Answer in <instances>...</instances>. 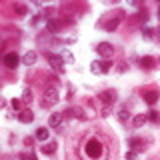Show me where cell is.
Here are the masks:
<instances>
[{
  "instance_id": "1",
  "label": "cell",
  "mask_w": 160,
  "mask_h": 160,
  "mask_svg": "<svg viewBox=\"0 0 160 160\" xmlns=\"http://www.w3.org/2000/svg\"><path fill=\"white\" fill-rule=\"evenodd\" d=\"M58 100H60V96H58V90L54 86H48L46 90H44V100H42L44 108H46V106H54Z\"/></svg>"
},
{
  "instance_id": "2",
  "label": "cell",
  "mask_w": 160,
  "mask_h": 160,
  "mask_svg": "<svg viewBox=\"0 0 160 160\" xmlns=\"http://www.w3.org/2000/svg\"><path fill=\"white\" fill-rule=\"evenodd\" d=\"M86 154L90 158H98L100 154H102V146H100V142L98 140H88V144H86Z\"/></svg>"
},
{
  "instance_id": "3",
  "label": "cell",
  "mask_w": 160,
  "mask_h": 160,
  "mask_svg": "<svg viewBox=\"0 0 160 160\" xmlns=\"http://www.w3.org/2000/svg\"><path fill=\"white\" fill-rule=\"evenodd\" d=\"M4 66H6L8 70H16L20 66V58L16 52H8L6 56H4Z\"/></svg>"
},
{
  "instance_id": "4",
  "label": "cell",
  "mask_w": 160,
  "mask_h": 160,
  "mask_svg": "<svg viewBox=\"0 0 160 160\" xmlns=\"http://www.w3.org/2000/svg\"><path fill=\"white\" fill-rule=\"evenodd\" d=\"M108 70H110V62H108V60H96V62L90 64V72H94V74L108 72Z\"/></svg>"
},
{
  "instance_id": "5",
  "label": "cell",
  "mask_w": 160,
  "mask_h": 160,
  "mask_svg": "<svg viewBox=\"0 0 160 160\" xmlns=\"http://www.w3.org/2000/svg\"><path fill=\"white\" fill-rule=\"evenodd\" d=\"M96 52L102 58H110V56H112V52H114V46L110 42H100L98 46H96Z\"/></svg>"
},
{
  "instance_id": "6",
  "label": "cell",
  "mask_w": 160,
  "mask_h": 160,
  "mask_svg": "<svg viewBox=\"0 0 160 160\" xmlns=\"http://www.w3.org/2000/svg\"><path fill=\"white\" fill-rule=\"evenodd\" d=\"M98 98H100V102H104L106 106H110V104L116 102V92H114V90H104V92L98 94Z\"/></svg>"
},
{
  "instance_id": "7",
  "label": "cell",
  "mask_w": 160,
  "mask_h": 160,
  "mask_svg": "<svg viewBox=\"0 0 160 160\" xmlns=\"http://www.w3.org/2000/svg\"><path fill=\"white\" fill-rule=\"evenodd\" d=\"M62 120H64L62 112H54V114H50V118H48V126L50 128H58L60 124H62Z\"/></svg>"
},
{
  "instance_id": "8",
  "label": "cell",
  "mask_w": 160,
  "mask_h": 160,
  "mask_svg": "<svg viewBox=\"0 0 160 160\" xmlns=\"http://www.w3.org/2000/svg\"><path fill=\"white\" fill-rule=\"evenodd\" d=\"M122 22V16H116V18H112L110 20V22H106L104 24V30H106V32H114V30L118 28V24Z\"/></svg>"
},
{
  "instance_id": "9",
  "label": "cell",
  "mask_w": 160,
  "mask_h": 160,
  "mask_svg": "<svg viewBox=\"0 0 160 160\" xmlns=\"http://www.w3.org/2000/svg\"><path fill=\"white\" fill-rule=\"evenodd\" d=\"M36 58H38V54L34 52V50H30V52H26V54L22 56V62L26 64V66H32V64L36 62Z\"/></svg>"
},
{
  "instance_id": "10",
  "label": "cell",
  "mask_w": 160,
  "mask_h": 160,
  "mask_svg": "<svg viewBox=\"0 0 160 160\" xmlns=\"http://www.w3.org/2000/svg\"><path fill=\"white\" fill-rule=\"evenodd\" d=\"M156 100H158V92H156V90H150V92L144 94V102L150 104V106H154V104H156Z\"/></svg>"
},
{
  "instance_id": "11",
  "label": "cell",
  "mask_w": 160,
  "mask_h": 160,
  "mask_svg": "<svg viewBox=\"0 0 160 160\" xmlns=\"http://www.w3.org/2000/svg\"><path fill=\"white\" fill-rule=\"evenodd\" d=\"M146 122H148V116H146V114H138V116H134V118H132V126H134V128L144 126Z\"/></svg>"
},
{
  "instance_id": "12",
  "label": "cell",
  "mask_w": 160,
  "mask_h": 160,
  "mask_svg": "<svg viewBox=\"0 0 160 160\" xmlns=\"http://www.w3.org/2000/svg\"><path fill=\"white\" fill-rule=\"evenodd\" d=\"M18 120L28 124V122H32V120H34V114L30 112V110H22V112H18Z\"/></svg>"
},
{
  "instance_id": "13",
  "label": "cell",
  "mask_w": 160,
  "mask_h": 160,
  "mask_svg": "<svg viewBox=\"0 0 160 160\" xmlns=\"http://www.w3.org/2000/svg\"><path fill=\"white\" fill-rule=\"evenodd\" d=\"M140 66L146 68V70L154 68V58H152V56H144V58H140Z\"/></svg>"
},
{
  "instance_id": "14",
  "label": "cell",
  "mask_w": 160,
  "mask_h": 160,
  "mask_svg": "<svg viewBox=\"0 0 160 160\" xmlns=\"http://www.w3.org/2000/svg\"><path fill=\"white\" fill-rule=\"evenodd\" d=\"M40 150H42L44 154H52L54 150H56V142H52V140H50V142H46V144H42V148H40Z\"/></svg>"
},
{
  "instance_id": "15",
  "label": "cell",
  "mask_w": 160,
  "mask_h": 160,
  "mask_svg": "<svg viewBox=\"0 0 160 160\" xmlns=\"http://www.w3.org/2000/svg\"><path fill=\"white\" fill-rule=\"evenodd\" d=\"M118 120H120L122 124H126L128 120H130V112H128L126 108H120V110H118Z\"/></svg>"
},
{
  "instance_id": "16",
  "label": "cell",
  "mask_w": 160,
  "mask_h": 160,
  "mask_svg": "<svg viewBox=\"0 0 160 160\" xmlns=\"http://www.w3.org/2000/svg\"><path fill=\"white\" fill-rule=\"evenodd\" d=\"M140 144H142V140H140V138H130V140H128V146L132 148V150H136V152H140V150H142V146H140Z\"/></svg>"
},
{
  "instance_id": "17",
  "label": "cell",
  "mask_w": 160,
  "mask_h": 160,
  "mask_svg": "<svg viewBox=\"0 0 160 160\" xmlns=\"http://www.w3.org/2000/svg\"><path fill=\"white\" fill-rule=\"evenodd\" d=\"M36 138L42 142H48V128H38L36 130Z\"/></svg>"
},
{
  "instance_id": "18",
  "label": "cell",
  "mask_w": 160,
  "mask_h": 160,
  "mask_svg": "<svg viewBox=\"0 0 160 160\" xmlns=\"http://www.w3.org/2000/svg\"><path fill=\"white\" fill-rule=\"evenodd\" d=\"M58 56H60V58H62V60H66V62H68V64H72V62H74V56H72V54H70V52H68V50H66V48H64V50H62V52H60V54H58Z\"/></svg>"
},
{
  "instance_id": "19",
  "label": "cell",
  "mask_w": 160,
  "mask_h": 160,
  "mask_svg": "<svg viewBox=\"0 0 160 160\" xmlns=\"http://www.w3.org/2000/svg\"><path fill=\"white\" fill-rule=\"evenodd\" d=\"M58 26H60V24H58V20H52V18H50L48 22H46V28L50 30V32H56Z\"/></svg>"
},
{
  "instance_id": "20",
  "label": "cell",
  "mask_w": 160,
  "mask_h": 160,
  "mask_svg": "<svg viewBox=\"0 0 160 160\" xmlns=\"http://www.w3.org/2000/svg\"><path fill=\"white\" fill-rule=\"evenodd\" d=\"M148 120H150V122H154V124H158V122H160V114L156 112V110H150Z\"/></svg>"
},
{
  "instance_id": "21",
  "label": "cell",
  "mask_w": 160,
  "mask_h": 160,
  "mask_svg": "<svg viewBox=\"0 0 160 160\" xmlns=\"http://www.w3.org/2000/svg\"><path fill=\"white\" fill-rule=\"evenodd\" d=\"M22 100H24V102H30V100H32V90H30V88L22 90Z\"/></svg>"
},
{
  "instance_id": "22",
  "label": "cell",
  "mask_w": 160,
  "mask_h": 160,
  "mask_svg": "<svg viewBox=\"0 0 160 160\" xmlns=\"http://www.w3.org/2000/svg\"><path fill=\"white\" fill-rule=\"evenodd\" d=\"M152 34H154V30L150 28V26H146V28L142 30V36H144V38H152Z\"/></svg>"
},
{
  "instance_id": "23",
  "label": "cell",
  "mask_w": 160,
  "mask_h": 160,
  "mask_svg": "<svg viewBox=\"0 0 160 160\" xmlns=\"http://www.w3.org/2000/svg\"><path fill=\"white\" fill-rule=\"evenodd\" d=\"M14 10H16L18 14H26V6H22V4H16V6H14Z\"/></svg>"
},
{
  "instance_id": "24",
  "label": "cell",
  "mask_w": 160,
  "mask_h": 160,
  "mask_svg": "<svg viewBox=\"0 0 160 160\" xmlns=\"http://www.w3.org/2000/svg\"><path fill=\"white\" fill-rule=\"evenodd\" d=\"M136 154H138L136 150H130V152L126 154V160H134V158H136Z\"/></svg>"
},
{
  "instance_id": "25",
  "label": "cell",
  "mask_w": 160,
  "mask_h": 160,
  "mask_svg": "<svg viewBox=\"0 0 160 160\" xmlns=\"http://www.w3.org/2000/svg\"><path fill=\"white\" fill-rule=\"evenodd\" d=\"M110 112H112V110H110V106H104V108H102V112H100V114H102V116L106 118V116H110Z\"/></svg>"
},
{
  "instance_id": "26",
  "label": "cell",
  "mask_w": 160,
  "mask_h": 160,
  "mask_svg": "<svg viewBox=\"0 0 160 160\" xmlns=\"http://www.w3.org/2000/svg\"><path fill=\"white\" fill-rule=\"evenodd\" d=\"M20 106H22V104H20V100H12V108L16 110V112L20 110Z\"/></svg>"
},
{
  "instance_id": "27",
  "label": "cell",
  "mask_w": 160,
  "mask_h": 160,
  "mask_svg": "<svg viewBox=\"0 0 160 160\" xmlns=\"http://www.w3.org/2000/svg\"><path fill=\"white\" fill-rule=\"evenodd\" d=\"M116 70H118V72H126V64H118Z\"/></svg>"
},
{
  "instance_id": "28",
  "label": "cell",
  "mask_w": 160,
  "mask_h": 160,
  "mask_svg": "<svg viewBox=\"0 0 160 160\" xmlns=\"http://www.w3.org/2000/svg\"><path fill=\"white\" fill-rule=\"evenodd\" d=\"M158 18H160V6H158Z\"/></svg>"
}]
</instances>
